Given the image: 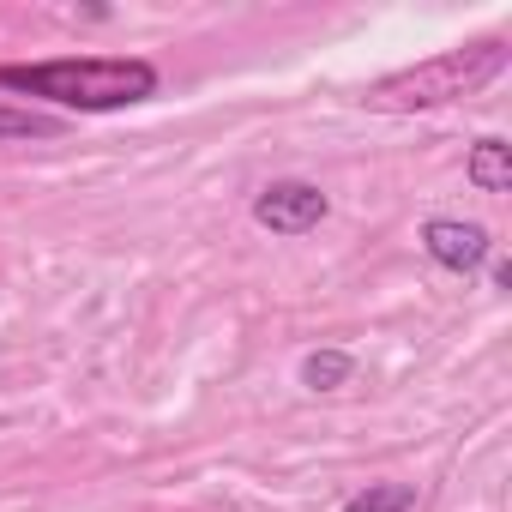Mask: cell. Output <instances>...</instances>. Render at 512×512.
<instances>
[{
    "label": "cell",
    "instance_id": "cell-1",
    "mask_svg": "<svg viewBox=\"0 0 512 512\" xmlns=\"http://www.w3.org/2000/svg\"><path fill=\"white\" fill-rule=\"evenodd\" d=\"M0 85L25 91V97H43V103H61V109H79V115H103V109H133V103L157 97V67L133 61V55H121V61L85 55V61L0 67Z\"/></svg>",
    "mask_w": 512,
    "mask_h": 512
},
{
    "label": "cell",
    "instance_id": "cell-2",
    "mask_svg": "<svg viewBox=\"0 0 512 512\" xmlns=\"http://www.w3.org/2000/svg\"><path fill=\"white\" fill-rule=\"evenodd\" d=\"M506 73V43L488 37V43H470V49H446L434 61H416L380 85H368V109H386V115H410V109H440V103H458V97H476L488 79Z\"/></svg>",
    "mask_w": 512,
    "mask_h": 512
},
{
    "label": "cell",
    "instance_id": "cell-3",
    "mask_svg": "<svg viewBox=\"0 0 512 512\" xmlns=\"http://www.w3.org/2000/svg\"><path fill=\"white\" fill-rule=\"evenodd\" d=\"M326 211H332V199L314 181H272L253 199V223L272 229V235H308V229L326 223Z\"/></svg>",
    "mask_w": 512,
    "mask_h": 512
},
{
    "label": "cell",
    "instance_id": "cell-4",
    "mask_svg": "<svg viewBox=\"0 0 512 512\" xmlns=\"http://www.w3.org/2000/svg\"><path fill=\"white\" fill-rule=\"evenodd\" d=\"M422 253H428L440 272H476L488 253H494V241H488L482 223H464V217H428V223H422Z\"/></svg>",
    "mask_w": 512,
    "mask_h": 512
},
{
    "label": "cell",
    "instance_id": "cell-5",
    "mask_svg": "<svg viewBox=\"0 0 512 512\" xmlns=\"http://www.w3.org/2000/svg\"><path fill=\"white\" fill-rule=\"evenodd\" d=\"M470 181L482 187V193H512V145L506 139H476V151H470Z\"/></svg>",
    "mask_w": 512,
    "mask_h": 512
},
{
    "label": "cell",
    "instance_id": "cell-6",
    "mask_svg": "<svg viewBox=\"0 0 512 512\" xmlns=\"http://www.w3.org/2000/svg\"><path fill=\"white\" fill-rule=\"evenodd\" d=\"M350 374H356L350 350H314V356H302V386L308 392H338V386H350Z\"/></svg>",
    "mask_w": 512,
    "mask_h": 512
},
{
    "label": "cell",
    "instance_id": "cell-7",
    "mask_svg": "<svg viewBox=\"0 0 512 512\" xmlns=\"http://www.w3.org/2000/svg\"><path fill=\"white\" fill-rule=\"evenodd\" d=\"M344 512H416V488L410 482H368L362 494L344 500Z\"/></svg>",
    "mask_w": 512,
    "mask_h": 512
},
{
    "label": "cell",
    "instance_id": "cell-8",
    "mask_svg": "<svg viewBox=\"0 0 512 512\" xmlns=\"http://www.w3.org/2000/svg\"><path fill=\"white\" fill-rule=\"evenodd\" d=\"M61 121L37 115V109H0V139H55Z\"/></svg>",
    "mask_w": 512,
    "mask_h": 512
}]
</instances>
